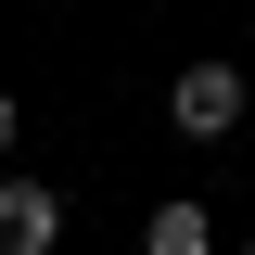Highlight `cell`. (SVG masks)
Listing matches in <instances>:
<instances>
[{
  "label": "cell",
  "instance_id": "1",
  "mask_svg": "<svg viewBox=\"0 0 255 255\" xmlns=\"http://www.w3.org/2000/svg\"><path fill=\"white\" fill-rule=\"evenodd\" d=\"M166 128L179 140H243V64H179L166 77Z\"/></svg>",
  "mask_w": 255,
  "mask_h": 255
},
{
  "label": "cell",
  "instance_id": "2",
  "mask_svg": "<svg viewBox=\"0 0 255 255\" xmlns=\"http://www.w3.org/2000/svg\"><path fill=\"white\" fill-rule=\"evenodd\" d=\"M51 230H64L51 179H0V255H51Z\"/></svg>",
  "mask_w": 255,
  "mask_h": 255
},
{
  "label": "cell",
  "instance_id": "3",
  "mask_svg": "<svg viewBox=\"0 0 255 255\" xmlns=\"http://www.w3.org/2000/svg\"><path fill=\"white\" fill-rule=\"evenodd\" d=\"M140 255H217V217L204 204H153L140 217Z\"/></svg>",
  "mask_w": 255,
  "mask_h": 255
},
{
  "label": "cell",
  "instance_id": "4",
  "mask_svg": "<svg viewBox=\"0 0 255 255\" xmlns=\"http://www.w3.org/2000/svg\"><path fill=\"white\" fill-rule=\"evenodd\" d=\"M13 140H26V115H13V90H0V153H13Z\"/></svg>",
  "mask_w": 255,
  "mask_h": 255
},
{
  "label": "cell",
  "instance_id": "5",
  "mask_svg": "<svg viewBox=\"0 0 255 255\" xmlns=\"http://www.w3.org/2000/svg\"><path fill=\"white\" fill-rule=\"evenodd\" d=\"M243 255H255V243H243Z\"/></svg>",
  "mask_w": 255,
  "mask_h": 255
}]
</instances>
